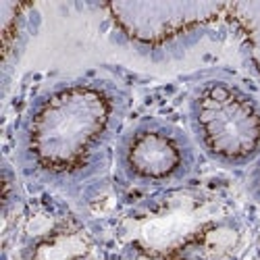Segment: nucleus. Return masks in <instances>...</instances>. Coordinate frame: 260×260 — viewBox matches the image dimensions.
Masks as SVG:
<instances>
[{
  "label": "nucleus",
  "mask_w": 260,
  "mask_h": 260,
  "mask_svg": "<svg viewBox=\"0 0 260 260\" xmlns=\"http://www.w3.org/2000/svg\"><path fill=\"white\" fill-rule=\"evenodd\" d=\"M129 260H173V258H162V256H152V254H144V252H138L136 256H132Z\"/></svg>",
  "instance_id": "obj_9"
},
{
  "label": "nucleus",
  "mask_w": 260,
  "mask_h": 260,
  "mask_svg": "<svg viewBox=\"0 0 260 260\" xmlns=\"http://www.w3.org/2000/svg\"><path fill=\"white\" fill-rule=\"evenodd\" d=\"M13 260H98L96 242L62 204H34L17 212Z\"/></svg>",
  "instance_id": "obj_6"
},
{
  "label": "nucleus",
  "mask_w": 260,
  "mask_h": 260,
  "mask_svg": "<svg viewBox=\"0 0 260 260\" xmlns=\"http://www.w3.org/2000/svg\"><path fill=\"white\" fill-rule=\"evenodd\" d=\"M246 191H248V196L252 198V202L260 206V156L248 167V173H246Z\"/></svg>",
  "instance_id": "obj_8"
},
{
  "label": "nucleus",
  "mask_w": 260,
  "mask_h": 260,
  "mask_svg": "<svg viewBox=\"0 0 260 260\" xmlns=\"http://www.w3.org/2000/svg\"><path fill=\"white\" fill-rule=\"evenodd\" d=\"M187 123L200 154L223 169H246L260 156V98L231 77L193 85Z\"/></svg>",
  "instance_id": "obj_3"
},
{
  "label": "nucleus",
  "mask_w": 260,
  "mask_h": 260,
  "mask_svg": "<svg viewBox=\"0 0 260 260\" xmlns=\"http://www.w3.org/2000/svg\"><path fill=\"white\" fill-rule=\"evenodd\" d=\"M258 256H260V242H258Z\"/></svg>",
  "instance_id": "obj_10"
},
{
  "label": "nucleus",
  "mask_w": 260,
  "mask_h": 260,
  "mask_svg": "<svg viewBox=\"0 0 260 260\" xmlns=\"http://www.w3.org/2000/svg\"><path fill=\"white\" fill-rule=\"evenodd\" d=\"M129 96L106 77L81 75L42 88L17 127L15 165L27 181L77 198L115 162Z\"/></svg>",
  "instance_id": "obj_1"
},
{
  "label": "nucleus",
  "mask_w": 260,
  "mask_h": 260,
  "mask_svg": "<svg viewBox=\"0 0 260 260\" xmlns=\"http://www.w3.org/2000/svg\"><path fill=\"white\" fill-rule=\"evenodd\" d=\"M138 252L173 260H229L244 229L223 202L202 193H181L129 229Z\"/></svg>",
  "instance_id": "obj_2"
},
{
  "label": "nucleus",
  "mask_w": 260,
  "mask_h": 260,
  "mask_svg": "<svg viewBox=\"0 0 260 260\" xmlns=\"http://www.w3.org/2000/svg\"><path fill=\"white\" fill-rule=\"evenodd\" d=\"M200 150L175 123L144 117L123 129L115 169L123 183L140 189H175L198 171Z\"/></svg>",
  "instance_id": "obj_4"
},
{
  "label": "nucleus",
  "mask_w": 260,
  "mask_h": 260,
  "mask_svg": "<svg viewBox=\"0 0 260 260\" xmlns=\"http://www.w3.org/2000/svg\"><path fill=\"white\" fill-rule=\"evenodd\" d=\"M117 31L144 54H175L200 42L223 17V3L150 0L104 5Z\"/></svg>",
  "instance_id": "obj_5"
},
{
  "label": "nucleus",
  "mask_w": 260,
  "mask_h": 260,
  "mask_svg": "<svg viewBox=\"0 0 260 260\" xmlns=\"http://www.w3.org/2000/svg\"><path fill=\"white\" fill-rule=\"evenodd\" d=\"M227 17L240 31L248 64L260 81V0L227 5Z\"/></svg>",
  "instance_id": "obj_7"
}]
</instances>
